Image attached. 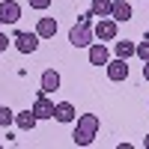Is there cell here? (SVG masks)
<instances>
[{"label":"cell","mask_w":149,"mask_h":149,"mask_svg":"<svg viewBox=\"0 0 149 149\" xmlns=\"http://www.w3.org/2000/svg\"><path fill=\"white\" fill-rule=\"evenodd\" d=\"M0 27H3V21H0Z\"/></svg>","instance_id":"603a6c76"},{"label":"cell","mask_w":149,"mask_h":149,"mask_svg":"<svg viewBox=\"0 0 149 149\" xmlns=\"http://www.w3.org/2000/svg\"><path fill=\"white\" fill-rule=\"evenodd\" d=\"M72 140H74V146H90V143L95 140V134H93V131H84V128H74Z\"/></svg>","instance_id":"9a60e30c"},{"label":"cell","mask_w":149,"mask_h":149,"mask_svg":"<svg viewBox=\"0 0 149 149\" xmlns=\"http://www.w3.org/2000/svg\"><path fill=\"white\" fill-rule=\"evenodd\" d=\"M12 42H15V48L21 54H33L36 48H39V33H15Z\"/></svg>","instance_id":"3957f363"},{"label":"cell","mask_w":149,"mask_h":149,"mask_svg":"<svg viewBox=\"0 0 149 149\" xmlns=\"http://www.w3.org/2000/svg\"><path fill=\"white\" fill-rule=\"evenodd\" d=\"M39 86H42L45 95H48V93H57V90H60V74H57L54 69H45L42 78H39Z\"/></svg>","instance_id":"52a82bcc"},{"label":"cell","mask_w":149,"mask_h":149,"mask_svg":"<svg viewBox=\"0 0 149 149\" xmlns=\"http://www.w3.org/2000/svg\"><path fill=\"white\" fill-rule=\"evenodd\" d=\"M110 18H113L116 24H122V21H131V6L125 3V0H113V9H110Z\"/></svg>","instance_id":"30bf717a"},{"label":"cell","mask_w":149,"mask_h":149,"mask_svg":"<svg viewBox=\"0 0 149 149\" xmlns=\"http://www.w3.org/2000/svg\"><path fill=\"white\" fill-rule=\"evenodd\" d=\"M137 57L143 60V63L149 60V36H146V42H140V45H137Z\"/></svg>","instance_id":"ac0fdd59"},{"label":"cell","mask_w":149,"mask_h":149,"mask_svg":"<svg viewBox=\"0 0 149 149\" xmlns=\"http://www.w3.org/2000/svg\"><path fill=\"white\" fill-rule=\"evenodd\" d=\"M36 122H39V116H36L33 110H21V113H15V125H18L21 131H33Z\"/></svg>","instance_id":"8fae6325"},{"label":"cell","mask_w":149,"mask_h":149,"mask_svg":"<svg viewBox=\"0 0 149 149\" xmlns=\"http://www.w3.org/2000/svg\"><path fill=\"white\" fill-rule=\"evenodd\" d=\"M93 33H95V39H102V42H113L116 39V21L113 18H98V24L93 27Z\"/></svg>","instance_id":"7a4b0ae2"},{"label":"cell","mask_w":149,"mask_h":149,"mask_svg":"<svg viewBox=\"0 0 149 149\" xmlns=\"http://www.w3.org/2000/svg\"><path fill=\"white\" fill-rule=\"evenodd\" d=\"M27 3H30L33 9H39V12H45L48 6H51V0H27Z\"/></svg>","instance_id":"d6986e66"},{"label":"cell","mask_w":149,"mask_h":149,"mask_svg":"<svg viewBox=\"0 0 149 149\" xmlns=\"http://www.w3.org/2000/svg\"><path fill=\"white\" fill-rule=\"evenodd\" d=\"M107 60H110V54H107L104 42H93L90 45V63L93 66H107Z\"/></svg>","instance_id":"9c48e42d"},{"label":"cell","mask_w":149,"mask_h":149,"mask_svg":"<svg viewBox=\"0 0 149 149\" xmlns=\"http://www.w3.org/2000/svg\"><path fill=\"white\" fill-rule=\"evenodd\" d=\"M104 69H107V78H110V81H116V84L128 78V60H122V57L107 60V66H104Z\"/></svg>","instance_id":"277c9868"},{"label":"cell","mask_w":149,"mask_h":149,"mask_svg":"<svg viewBox=\"0 0 149 149\" xmlns=\"http://www.w3.org/2000/svg\"><path fill=\"white\" fill-rule=\"evenodd\" d=\"M36 33H39V39H54V36H57V21L54 18H39Z\"/></svg>","instance_id":"7c38bea8"},{"label":"cell","mask_w":149,"mask_h":149,"mask_svg":"<svg viewBox=\"0 0 149 149\" xmlns=\"http://www.w3.org/2000/svg\"><path fill=\"white\" fill-rule=\"evenodd\" d=\"M95 39V33H93V21H78L74 27L69 30V42L74 48H90Z\"/></svg>","instance_id":"6da1fadb"},{"label":"cell","mask_w":149,"mask_h":149,"mask_svg":"<svg viewBox=\"0 0 149 149\" xmlns=\"http://www.w3.org/2000/svg\"><path fill=\"white\" fill-rule=\"evenodd\" d=\"M134 54H137V45H134V42H116V57H122V60H128V57H134Z\"/></svg>","instance_id":"2e32d148"},{"label":"cell","mask_w":149,"mask_h":149,"mask_svg":"<svg viewBox=\"0 0 149 149\" xmlns=\"http://www.w3.org/2000/svg\"><path fill=\"white\" fill-rule=\"evenodd\" d=\"M98 125H102V122H98L95 113H81V116H78V128H84V131L98 134Z\"/></svg>","instance_id":"4fadbf2b"},{"label":"cell","mask_w":149,"mask_h":149,"mask_svg":"<svg viewBox=\"0 0 149 149\" xmlns=\"http://www.w3.org/2000/svg\"><path fill=\"white\" fill-rule=\"evenodd\" d=\"M33 113L39 116V119H54V102L45 93H39V98L33 102Z\"/></svg>","instance_id":"5b68a950"},{"label":"cell","mask_w":149,"mask_h":149,"mask_svg":"<svg viewBox=\"0 0 149 149\" xmlns=\"http://www.w3.org/2000/svg\"><path fill=\"white\" fill-rule=\"evenodd\" d=\"M12 122H15V110H9L6 104H0V125H12Z\"/></svg>","instance_id":"e0dca14e"},{"label":"cell","mask_w":149,"mask_h":149,"mask_svg":"<svg viewBox=\"0 0 149 149\" xmlns=\"http://www.w3.org/2000/svg\"><path fill=\"white\" fill-rule=\"evenodd\" d=\"M143 78L149 81V60H146V63H143Z\"/></svg>","instance_id":"44dd1931"},{"label":"cell","mask_w":149,"mask_h":149,"mask_svg":"<svg viewBox=\"0 0 149 149\" xmlns=\"http://www.w3.org/2000/svg\"><path fill=\"white\" fill-rule=\"evenodd\" d=\"M18 18H21V6L15 0H3V3H0V21L3 24H15Z\"/></svg>","instance_id":"8992f818"},{"label":"cell","mask_w":149,"mask_h":149,"mask_svg":"<svg viewBox=\"0 0 149 149\" xmlns=\"http://www.w3.org/2000/svg\"><path fill=\"white\" fill-rule=\"evenodd\" d=\"M143 146H146V149H149V134H146V140H143Z\"/></svg>","instance_id":"7402d4cb"},{"label":"cell","mask_w":149,"mask_h":149,"mask_svg":"<svg viewBox=\"0 0 149 149\" xmlns=\"http://www.w3.org/2000/svg\"><path fill=\"white\" fill-rule=\"evenodd\" d=\"M110 9H113V0H93V6H90V12L95 18H107Z\"/></svg>","instance_id":"5bb4252c"},{"label":"cell","mask_w":149,"mask_h":149,"mask_svg":"<svg viewBox=\"0 0 149 149\" xmlns=\"http://www.w3.org/2000/svg\"><path fill=\"white\" fill-rule=\"evenodd\" d=\"M146 36H149V33H146Z\"/></svg>","instance_id":"cb8c5ba5"},{"label":"cell","mask_w":149,"mask_h":149,"mask_svg":"<svg viewBox=\"0 0 149 149\" xmlns=\"http://www.w3.org/2000/svg\"><path fill=\"white\" fill-rule=\"evenodd\" d=\"M74 116H78V110H74L72 102H60V104H54V119H57V122H74Z\"/></svg>","instance_id":"ba28073f"},{"label":"cell","mask_w":149,"mask_h":149,"mask_svg":"<svg viewBox=\"0 0 149 149\" xmlns=\"http://www.w3.org/2000/svg\"><path fill=\"white\" fill-rule=\"evenodd\" d=\"M9 42H12V39H9V36H6L3 30H0V54H3V51H6V48H9Z\"/></svg>","instance_id":"ffe728a7"}]
</instances>
